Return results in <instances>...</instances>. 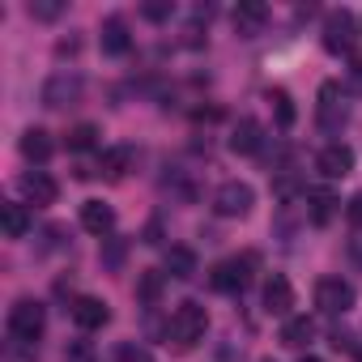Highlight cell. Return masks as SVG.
I'll use <instances>...</instances> for the list:
<instances>
[{
  "mask_svg": "<svg viewBox=\"0 0 362 362\" xmlns=\"http://www.w3.org/2000/svg\"><path fill=\"white\" fill-rule=\"evenodd\" d=\"M209 332V311L201 303H179L170 311V324H166V341L175 349H197Z\"/></svg>",
  "mask_w": 362,
  "mask_h": 362,
  "instance_id": "6da1fadb",
  "label": "cell"
},
{
  "mask_svg": "<svg viewBox=\"0 0 362 362\" xmlns=\"http://www.w3.org/2000/svg\"><path fill=\"white\" fill-rule=\"evenodd\" d=\"M81 94H86V81H81V73H73V69H60V73H52V77L43 81V107H52V111L81 103Z\"/></svg>",
  "mask_w": 362,
  "mask_h": 362,
  "instance_id": "7a4b0ae2",
  "label": "cell"
},
{
  "mask_svg": "<svg viewBox=\"0 0 362 362\" xmlns=\"http://www.w3.org/2000/svg\"><path fill=\"white\" fill-rule=\"evenodd\" d=\"M43 328H47V311H43V303H35V298H18V303L9 307V332H13L18 341H39Z\"/></svg>",
  "mask_w": 362,
  "mask_h": 362,
  "instance_id": "3957f363",
  "label": "cell"
},
{
  "mask_svg": "<svg viewBox=\"0 0 362 362\" xmlns=\"http://www.w3.org/2000/svg\"><path fill=\"white\" fill-rule=\"evenodd\" d=\"M256 205V192L252 184H243V179H226V184L214 192V214L218 218H247Z\"/></svg>",
  "mask_w": 362,
  "mask_h": 362,
  "instance_id": "277c9868",
  "label": "cell"
},
{
  "mask_svg": "<svg viewBox=\"0 0 362 362\" xmlns=\"http://www.w3.org/2000/svg\"><path fill=\"white\" fill-rule=\"evenodd\" d=\"M252 273H256V256H230V260H222V264L209 273V281H214V290H222V294H239V290H247Z\"/></svg>",
  "mask_w": 362,
  "mask_h": 362,
  "instance_id": "5b68a950",
  "label": "cell"
},
{
  "mask_svg": "<svg viewBox=\"0 0 362 362\" xmlns=\"http://www.w3.org/2000/svg\"><path fill=\"white\" fill-rule=\"evenodd\" d=\"M354 35H358V22H354L349 9H337V13L324 18V52H332V56L349 52L354 47Z\"/></svg>",
  "mask_w": 362,
  "mask_h": 362,
  "instance_id": "8992f818",
  "label": "cell"
},
{
  "mask_svg": "<svg viewBox=\"0 0 362 362\" xmlns=\"http://www.w3.org/2000/svg\"><path fill=\"white\" fill-rule=\"evenodd\" d=\"M315 307H320L324 315H345V311L354 307V286L341 281V277H324V281L315 286Z\"/></svg>",
  "mask_w": 362,
  "mask_h": 362,
  "instance_id": "52a82bcc",
  "label": "cell"
},
{
  "mask_svg": "<svg viewBox=\"0 0 362 362\" xmlns=\"http://www.w3.org/2000/svg\"><path fill=\"white\" fill-rule=\"evenodd\" d=\"M315 170H320L324 179H345V175L354 170V149H349V145H341V141L324 145V149H320V158H315Z\"/></svg>",
  "mask_w": 362,
  "mask_h": 362,
  "instance_id": "ba28073f",
  "label": "cell"
},
{
  "mask_svg": "<svg viewBox=\"0 0 362 362\" xmlns=\"http://www.w3.org/2000/svg\"><path fill=\"white\" fill-rule=\"evenodd\" d=\"M69 311H73V324L86 328V332H94V328H103V324L111 320V307H107L103 298H94V294H77Z\"/></svg>",
  "mask_w": 362,
  "mask_h": 362,
  "instance_id": "9c48e42d",
  "label": "cell"
},
{
  "mask_svg": "<svg viewBox=\"0 0 362 362\" xmlns=\"http://www.w3.org/2000/svg\"><path fill=\"white\" fill-rule=\"evenodd\" d=\"M22 192H26V201L30 205H56V197H60V184L47 175V170H26L22 175Z\"/></svg>",
  "mask_w": 362,
  "mask_h": 362,
  "instance_id": "30bf717a",
  "label": "cell"
},
{
  "mask_svg": "<svg viewBox=\"0 0 362 362\" xmlns=\"http://www.w3.org/2000/svg\"><path fill=\"white\" fill-rule=\"evenodd\" d=\"M320 124H324L328 132H337V128L345 124V94H341L337 81H324V86H320Z\"/></svg>",
  "mask_w": 362,
  "mask_h": 362,
  "instance_id": "8fae6325",
  "label": "cell"
},
{
  "mask_svg": "<svg viewBox=\"0 0 362 362\" xmlns=\"http://www.w3.org/2000/svg\"><path fill=\"white\" fill-rule=\"evenodd\" d=\"M230 22H235V35L256 39L264 30V22H269V9L260 5V0H239V9L230 13Z\"/></svg>",
  "mask_w": 362,
  "mask_h": 362,
  "instance_id": "7c38bea8",
  "label": "cell"
},
{
  "mask_svg": "<svg viewBox=\"0 0 362 362\" xmlns=\"http://www.w3.org/2000/svg\"><path fill=\"white\" fill-rule=\"evenodd\" d=\"M290 307H294V286L281 273H273L264 281V311L269 315H290Z\"/></svg>",
  "mask_w": 362,
  "mask_h": 362,
  "instance_id": "4fadbf2b",
  "label": "cell"
},
{
  "mask_svg": "<svg viewBox=\"0 0 362 362\" xmlns=\"http://www.w3.org/2000/svg\"><path fill=\"white\" fill-rule=\"evenodd\" d=\"M337 209H341V201H337L328 188H311V192H307V218H311L315 226H328V222L337 218Z\"/></svg>",
  "mask_w": 362,
  "mask_h": 362,
  "instance_id": "5bb4252c",
  "label": "cell"
},
{
  "mask_svg": "<svg viewBox=\"0 0 362 362\" xmlns=\"http://www.w3.org/2000/svg\"><path fill=\"white\" fill-rule=\"evenodd\" d=\"M81 226H86L90 235H111V230H115V209L103 205V201H86V205H81Z\"/></svg>",
  "mask_w": 362,
  "mask_h": 362,
  "instance_id": "9a60e30c",
  "label": "cell"
},
{
  "mask_svg": "<svg viewBox=\"0 0 362 362\" xmlns=\"http://www.w3.org/2000/svg\"><path fill=\"white\" fill-rule=\"evenodd\" d=\"M162 269H166V277H175V281H192V277H197V252H192V247H170L166 260H162Z\"/></svg>",
  "mask_w": 362,
  "mask_h": 362,
  "instance_id": "2e32d148",
  "label": "cell"
},
{
  "mask_svg": "<svg viewBox=\"0 0 362 362\" xmlns=\"http://www.w3.org/2000/svg\"><path fill=\"white\" fill-rule=\"evenodd\" d=\"M22 153H26L35 166H43V162L56 153V145H52V132H43V128H26V132H22Z\"/></svg>",
  "mask_w": 362,
  "mask_h": 362,
  "instance_id": "e0dca14e",
  "label": "cell"
},
{
  "mask_svg": "<svg viewBox=\"0 0 362 362\" xmlns=\"http://www.w3.org/2000/svg\"><path fill=\"white\" fill-rule=\"evenodd\" d=\"M0 226H5V239H26V230H30V214H26V205L5 201V205H0Z\"/></svg>",
  "mask_w": 362,
  "mask_h": 362,
  "instance_id": "ac0fdd59",
  "label": "cell"
},
{
  "mask_svg": "<svg viewBox=\"0 0 362 362\" xmlns=\"http://www.w3.org/2000/svg\"><path fill=\"white\" fill-rule=\"evenodd\" d=\"M128 47H132L128 22H124V18H107V22H103V52H107V56H124Z\"/></svg>",
  "mask_w": 362,
  "mask_h": 362,
  "instance_id": "d6986e66",
  "label": "cell"
},
{
  "mask_svg": "<svg viewBox=\"0 0 362 362\" xmlns=\"http://www.w3.org/2000/svg\"><path fill=\"white\" fill-rule=\"evenodd\" d=\"M260 141H264V128H260L256 119H239L235 132H230V149H235V153H256Z\"/></svg>",
  "mask_w": 362,
  "mask_h": 362,
  "instance_id": "ffe728a7",
  "label": "cell"
},
{
  "mask_svg": "<svg viewBox=\"0 0 362 362\" xmlns=\"http://www.w3.org/2000/svg\"><path fill=\"white\" fill-rule=\"evenodd\" d=\"M128 166H132V149H124V145H119V149H107V153L98 158V175L111 179V184L128 175Z\"/></svg>",
  "mask_w": 362,
  "mask_h": 362,
  "instance_id": "44dd1931",
  "label": "cell"
},
{
  "mask_svg": "<svg viewBox=\"0 0 362 362\" xmlns=\"http://www.w3.org/2000/svg\"><path fill=\"white\" fill-rule=\"evenodd\" d=\"M311 337H315V324L307 315H290L286 328H281V345H290V349H303Z\"/></svg>",
  "mask_w": 362,
  "mask_h": 362,
  "instance_id": "7402d4cb",
  "label": "cell"
},
{
  "mask_svg": "<svg viewBox=\"0 0 362 362\" xmlns=\"http://www.w3.org/2000/svg\"><path fill=\"white\" fill-rule=\"evenodd\" d=\"M269 103H273V111H277V124H281V128H294V103H290V94H286V90H273Z\"/></svg>",
  "mask_w": 362,
  "mask_h": 362,
  "instance_id": "603a6c76",
  "label": "cell"
},
{
  "mask_svg": "<svg viewBox=\"0 0 362 362\" xmlns=\"http://www.w3.org/2000/svg\"><path fill=\"white\" fill-rule=\"evenodd\" d=\"M94 145H98V128H94V124H77V128L69 132V149L81 153V149H94Z\"/></svg>",
  "mask_w": 362,
  "mask_h": 362,
  "instance_id": "cb8c5ba5",
  "label": "cell"
},
{
  "mask_svg": "<svg viewBox=\"0 0 362 362\" xmlns=\"http://www.w3.org/2000/svg\"><path fill=\"white\" fill-rule=\"evenodd\" d=\"M60 13H64L60 0H30V18H35V22H56Z\"/></svg>",
  "mask_w": 362,
  "mask_h": 362,
  "instance_id": "d4e9b609",
  "label": "cell"
},
{
  "mask_svg": "<svg viewBox=\"0 0 362 362\" xmlns=\"http://www.w3.org/2000/svg\"><path fill=\"white\" fill-rule=\"evenodd\" d=\"M115 358H119V362H153V354H149L145 345H132V341H124Z\"/></svg>",
  "mask_w": 362,
  "mask_h": 362,
  "instance_id": "484cf974",
  "label": "cell"
},
{
  "mask_svg": "<svg viewBox=\"0 0 362 362\" xmlns=\"http://www.w3.org/2000/svg\"><path fill=\"white\" fill-rule=\"evenodd\" d=\"M345 218H349V226H354V230H362V192H354V197H349Z\"/></svg>",
  "mask_w": 362,
  "mask_h": 362,
  "instance_id": "4316f807",
  "label": "cell"
},
{
  "mask_svg": "<svg viewBox=\"0 0 362 362\" xmlns=\"http://www.w3.org/2000/svg\"><path fill=\"white\" fill-rule=\"evenodd\" d=\"M64 362H98V358H94V349H90V345H73V349L64 354Z\"/></svg>",
  "mask_w": 362,
  "mask_h": 362,
  "instance_id": "83f0119b",
  "label": "cell"
},
{
  "mask_svg": "<svg viewBox=\"0 0 362 362\" xmlns=\"http://www.w3.org/2000/svg\"><path fill=\"white\" fill-rule=\"evenodd\" d=\"M141 13H145L149 22H162V18H170V5H145Z\"/></svg>",
  "mask_w": 362,
  "mask_h": 362,
  "instance_id": "f1b7e54d",
  "label": "cell"
},
{
  "mask_svg": "<svg viewBox=\"0 0 362 362\" xmlns=\"http://www.w3.org/2000/svg\"><path fill=\"white\" fill-rule=\"evenodd\" d=\"M158 286H162V277H158V273H149V277L141 281V294H145V298H158Z\"/></svg>",
  "mask_w": 362,
  "mask_h": 362,
  "instance_id": "f546056e",
  "label": "cell"
},
{
  "mask_svg": "<svg viewBox=\"0 0 362 362\" xmlns=\"http://www.w3.org/2000/svg\"><path fill=\"white\" fill-rule=\"evenodd\" d=\"M349 86L362 94V56H358V60H354V69H349Z\"/></svg>",
  "mask_w": 362,
  "mask_h": 362,
  "instance_id": "4dcf8cb0",
  "label": "cell"
},
{
  "mask_svg": "<svg viewBox=\"0 0 362 362\" xmlns=\"http://www.w3.org/2000/svg\"><path fill=\"white\" fill-rule=\"evenodd\" d=\"M349 256H354V264L362 269V235H354V239H349Z\"/></svg>",
  "mask_w": 362,
  "mask_h": 362,
  "instance_id": "1f68e13d",
  "label": "cell"
},
{
  "mask_svg": "<svg viewBox=\"0 0 362 362\" xmlns=\"http://www.w3.org/2000/svg\"><path fill=\"white\" fill-rule=\"evenodd\" d=\"M298 362H320V358H298Z\"/></svg>",
  "mask_w": 362,
  "mask_h": 362,
  "instance_id": "d6a6232c",
  "label": "cell"
},
{
  "mask_svg": "<svg viewBox=\"0 0 362 362\" xmlns=\"http://www.w3.org/2000/svg\"><path fill=\"white\" fill-rule=\"evenodd\" d=\"M264 362H273V358H264Z\"/></svg>",
  "mask_w": 362,
  "mask_h": 362,
  "instance_id": "836d02e7",
  "label": "cell"
}]
</instances>
